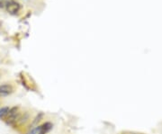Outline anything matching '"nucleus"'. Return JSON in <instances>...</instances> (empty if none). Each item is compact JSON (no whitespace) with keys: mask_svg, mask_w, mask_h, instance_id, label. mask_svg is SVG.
Here are the masks:
<instances>
[{"mask_svg":"<svg viewBox=\"0 0 162 134\" xmlns=\"http://www.w3.org/2000/svg\"><path fill=\"white\" fill-rule=\"evenodd\" d=\"M33 118L34 116L31 110H24L21 116L12 126V128L21 134H26V132L32 129V122Z\"/></svg>","mask_w":162,"mask_h":134,"instance_id":"nucleus-1","label":"nucleus"},{"mask_svg":"<svg viewBox=\"0 0 162 134\" xmlns=\"http://www.w3.org/2000/svg\"><path fill=\"white\" fill-rule=\"evenodd\" d=\"M23 111H24V110H23V108L20 105H14V106H12L10 108L9 114H8L7 117L6 118V120L4 121V122L7 126L12 127L16 122V121L19 119V117L21 116Z\"/></svg>","mask_w":162,"mask_h":134,"instance_id":"nucleus-2","label":"nucleus"},{"mask_svg":"<svg viewBox=\"0 0 162 134\" xmlns=\"http://www.w3.org/2000/svg\"><path fill=\"white\" fill-rule=\"evenodd\" d=\"M17 90V85L15 81H7L0 85V99L15 94Z\"/></svg>","mask_w":162,"mask_h":134,"instance_id":"nucleus-3","label":"nucleus"},{"mask_svg":"<svg viewBox=\"0 0 162 134\" xmlns=\"http://www.w3.org/2000/svg\"><path fill=\"white\" fill-rule=\"evenodd\" d=\"M37 134H48L53 129V123L50 121L44 122L41 124H39L35 127Z\"/></svg>","mask_w":162,"mask_h":134,"instance_id":"nucleus-4","label":"nucleus"},{"mask_svg":"<svg viewBox=\"0 0 162 134\" xmlns=\"http://www.w3.org/2000/svg\"><path fill=\"white\" fill-rule=\"evenodd\" d=\"M20 4L17 3V2H15V1H10L7 5V11L9 13V14H16L19 10H20Z\"/></svg>","mask_w":162,"mask_h":134,"instance_id":"nucleus-5","label":"nucleus"},{"mask_svg":"<svg viewBox=\"0 0 162 134\" xmlns=\"http://www.w3.org/2000/svg\"><path fill=\"white\" fill-rule=\"evenodd\" d=\"M10 106H3L0 108V120L1 121H5L6 118L7 117L8 114H9V111H10Z\"/></svg>","mask_w":162,"mask_h":134,"instance_id":"nucleus-6","label":"nucleus"},{"mask_svg":"<svg viewBox=\"0 0 162 134\" xmlns=\"http://www.w3.org/2000/svg\"><path fill=\"white\" fill-rule=\"evenodd\" d=\"M12 1V0H0V8H3L5 7H7V5Z\"/></svg>","mask_w":162,"mask_h":134,"instance_id":"nucleus-7","label":"nucleus"},{"mask_svg":"<svg viewBox=\"0 0 162 134\" xmlns=\"http://www.w3.org/2000/svg\"><path fill=\"white\" fill-rule=\"evenodd\" d=\"M121 134H144V133L136 132V131H130V130H124V131H122Z\"/></svg>","mask_w":162,"mask_h":134,"instance_id":"nucleus-8","label":"nucleus"},{"mask_svg":"<svg viewBox=\"0 0 162 134\" xmlns=\"http://www.w3.org/2000/svg\"><path fill=\"white\" fill-rule=\"evenodd\" d=\"M26 134H37V130H36V128H32L30 130H28L26 132Z\"/></svg>","mask_w":162,"mask_h":134,"instance_id":"nucleus-9","label":"nucleus"},{"mask_svg":"<svg viewBox=\"0 0 162 134\" xmlns=\"http://www.w3.org/2000/svg\"><path fill=\"white\" fill-rule=\"evenodd\" d=\"M3 74H4V73H3V70H0V78H1V77L3 76Z\"/></svg>","mask_w":162,"mask_h":134,"instance_id":"nucleus-10","label":"nucleus"},{"mask_svg":"<svg viewBox=\"0 0 162 134\" xmlns=\"http://www.w3.org/2000/svg\"><path fill=\"white\" fill-rule=\"evenodd\" d=\"M1 27H2V25H1V23H0V32H1Z\"/></svg>","mask_w":162,"mask_h":134,"instance_id":"nucleus-11","label":"nucleus"},{"mask_svg":"<svg viewBox=\"0 0 162 134\" xmlns=\"http://www.w3.org/2000/svg\"><path fill=\"white\" fill-rule=\"evenodd\" d=\"M1 104H2V102H1V101H0V105H1Z\"/></svg>","mask_w":162,"mask_h":134,"instance_id":"nucleus-12","label":"nucleus"}]
</instances>
